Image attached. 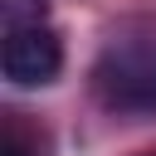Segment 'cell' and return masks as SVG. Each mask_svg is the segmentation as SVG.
Segmentation results:
<instances>
[{"instance_id":"1","label":"cell","mask_w":156,"mask_h":156,"mask_svg":"<svg viewBox=\"0 0 156 156\" xmlns=\"http://www.w3.org/2000/svg\"><path fill=\"white\" fill-rule=\"evenodd\" d=\"M93 83L117 112H156V39H112L93 68Z\"/></svg>"},{"instance_id":"2","label":"cell","mask_w":156,"mask_h":156,"mask_svg":"<svg viewBox=\"0 0 156 156\" xmlns=\"http://www.w3.org/2000/svg\"><path fill=\"white\" fill-rule=\"evenodd\" d=\"M0 63H5V78H10L15 88H44V83H54L58 68H63V44H58V34H54L49 24H39V29H15V34H5Z\"/></svg>"},{"instance_id":"3","label":"cell","mask_w":156,"mask_h":156,"mask_svg":"<svg viewBox=\"0 0 156 156\" xmlns=\"http://www.w3.org/2000/svg\"><path fill=\"white\" fill-rule=\"evenodd\" d=\"M0 24H5V34L39 29V24H49V0H0Z\"/></svg>"},{"instance_id":"4","label":"cell","mask_w":156,"mask_h":156,"mask_svg":"<svg viewBox=\"0 0 156 156\" xmlns=\"http://www.w3.org/2000/svg\"><path fill=\"white\" fill-rule=\"evenodd\" d=\"M0 156H29V151L20 146V136H5V151H0Z\"/></svg>"}]
</instances>
